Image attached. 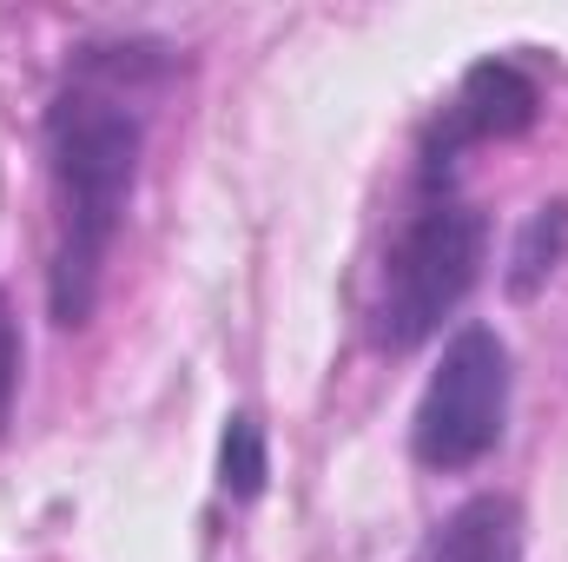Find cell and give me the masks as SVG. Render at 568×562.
I'll list each match as a JSON object with an SVG mask.
<instances>
[{
    "mask_svg": "<svg viewBox=\"0 0 568 562\" xmlns=\"http://www.w3.org/2000/svg\"><path fill=\"white\" fill-rule=\"evenodd\" d=\"M172 80L159 40H93L73 53L47 107V179H53V259L47 311L60 331H80L106 291V265L140 185L145 93Z\"/></svg>",
    "mask_w": 568,
    "mask_h": 562,
    "instance_id": "cell-1",
    "label": "cell"
},
{
    "mask_svg": "<svg viewBox=\"0 0 568 562\" xmlns=\"http://www.w3.org/2000/svg\"><path fill=\"white\" fill-rule=\"evenodd\" d=\"M489 252V219L449 192H424L404 232L384 252V284L371 311V338L384 351H417L443 331V318L476 291Z\"/></svg>",
    "mask_w": 568,
    "mask_h": 562,
    "instance_id": "cell-2",
    "label": "cell"
},
{
    "mask_svg": "<svg viewBox=\"0 0 568 562\" xmlns=\"http://www.w3.org/2000/svg\"><path fill=\"white\" fill-rule=\"evenodd\" d=\"M509 430V344L489 324H463L424 384L410 450L424 470H469Z\"/></svg>",
    "mask_w": 568,
    "mask_h": 562,
    "instance_id": "cell-3",
    "label": "cell"
},
{
    "mask_svg": "<svg viewBox=\"0 0 568 562\" xmlns=\"http://www.w3.org/2000/svg\"><path fill=\"white\" fill-rule=\"evenodd\" d=\"M542 113V87L516 67V60H476L456 87V100L443 107V120L429 127L424 140V192H443L449 185V159L463 145L483 140H516L529 133Z\"/></svg>",
    "mask_w": 568,
    "mask_h": 562,
    "instance_id": "cell-4",
    "label": "cell"
},
{
    "mask_svg": "<svg viewBox=\"0 0 568 562\" xmlns=\"http://www.w3.org/2000/svg\"><path fill=\"white\" fill-rule=\"evenodd\" d=\"M417 562H523V510L509 496H469L449 523L429 530Z\"/></svg>",
    "mask_w": 568,
    "mask_h": 562,
    "instance_id": "cell-5",
    "label": "cell"
},
{
    "mask_svg": "<svg viewBox=\"0 0 568 562\" xmlns=\"http://www.w3.org/2000/svg\"><path fill=\"white\" fill-rule=\"evenodd\" d=\"M568 259V199H549V205H536L529 219H523V232H516V245H509V298L516 304H529L542 284L556 279V265Z\"/></svg>",
    "mask_w": 568,
    "mask_h": 562,
    "instance_id": "cell-6",
    "label": "cell"
},
{
    "mask_svg": "<svg viewBox=\"0 0 568 562\" xmlns=\"http://www.w3.org/2000/svg\"><path fill=\"white\" fill-rule=\"evenodd\" d=\"M265 476H272V443H265V423L252 411H232L225 436H219V490L232 503H252L265 496Z\"/></svg>",
    "mask_w": 568,
    "mask_h": 562,
    "instance_id": "cell-7",
    "label": "cell"
},
{
    "mask_svg": "<svg viewBox=\"0 0 568 562\" xmlns=\"http://www.w3.org/2000/svg\"><path fill=\"white\" fill-rule=\"evenodd\" d=\"M13 391H20V324H13V304L0 291V423L13 411Z\"/></svg>",
    "mask_w": 568,
    "mask_h": 562,
    "instance_id": "cell-8",
    "label": "cell"
}]
</instances>
